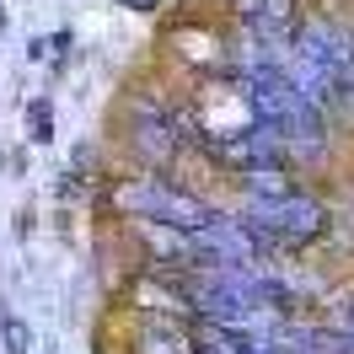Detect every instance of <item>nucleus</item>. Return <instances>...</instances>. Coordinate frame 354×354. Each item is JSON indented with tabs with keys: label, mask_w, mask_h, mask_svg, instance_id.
<instances>
[{
	"label": "nucleus",
	"mask_w": 354,
	"mask_h": 354,
	"mask_svg": "<svg viewBox=\"0 0 354 354\" xmlns=\"http://www.w3.org/2000/svg\"><path fill=\"white\" fill-rule=\"evenodd\" d=\"M134 151L140 161H151V167H172L177 161V145H183V134H177V118H167L161 108H134Z\"/></svg>",
	"instance_id": "nucleus-3"
},
{
	"label": "nucleus",
	"mask_w": 354,
	"mask_h": 354,
	"mask_svg": "<svg viewBox=\"0 0 354 354\" xmlns=\"http://www.w3.org/2000/svg\"><path fill=\"white\" fill-rule=\"evenodd\" d=\"M108 204L124 209V215H140L151 225H172V231H194V225L209 221V204H199L194 194H183L161 177H134V183H118L108 188Z\"/></svg>",
	"instance_id": "nucleus-2"
},
{
	"label": "nucleus",
	"mask_w": 354,
	"mask_h": 354,
	"mask_svg": "<svg viewBox=\"0 0 354 354\" xmlns=\"http://www.w3.org/2000/svg\"><path fill=\"white\" fill-rule=\"evenodd\" d=\"M344 322H349V328H354V301H349V306H344Z\"/></svg>",
	"instance_id": "nucleus-9"
},
{
	"label": "nucleus",
	"mask_w": 354,
	"mask_h": 354,
	"mask_svg": "<svg viewBox=\"0 0 354 354\" xmlns=\"http://www.w3.org/2000/svg\"><path fill=\"white\" fill-rule=\"evenodd\" d=\"M118 6H129V11H156V0H118Z\"/></svg>",
	"instance_id": "nucleus-8"
},
{
	"label": "nucleus",
	"mask_w": 354,
	"mask_h": 354,
	"mask_svg": "<svg viewBox=\"0 0 354 354\" xmlns=\"http://www.w3.org/2000/svg\"><path fill=\"white\" fill-rule=\"evenodd\" d=\"M247 231L258 236V252H279V247H306L311 236L328 231V209L306 194H279V199H252Z\"/></svg>",
	"instance_id": "nucleus-1"
},
{
	"label": "nucleus",
	"mask_w": 354,
	"mask_h": 354,
	"mask_svg": "<svg viewBox=\"0 0 354 354\" xmlns=\"http://www.w3.org/2000/svg\"><path fill=\"white\" fill-rule=\"evenodd\" d=\"M306 354H354V333H328V328H311L301 333Z\"/></svg>",
	"instance_id": "nucleus-6"
},
{
	"label": "nucleus",
	"mask_w": 354,
	"mask_h": 354,
	"mask_svg": "<svg viewBox=\"0 0 354 354\" xmlns=\"http://www.w3.org/2000/svg\"><path fill=\"white\" fill-rule=\"evenodd\" d=\"M140 354H194V322L177 311H151L140 322Z\"/></svg>",
	"instance_id": "nucleus-4"
},
{
	"label": "nucleus",
	"mask_w": 354,
	"mask_h": 354,
	"mask_svg": "<svg viewBox=\"0 0 354 354\" xmlns=\"http://www.w3.org/2000/svg\"><path fill=\"white\" fill-rule=\"evenodd\" d=\"M0 344H6V354H32V328H27L22 317H0Z\"/></svg>",
	"instance_id": "nucleus-7"
},
{
	"label": "nucleus",
	"mask_w": 354,
	"mask_h": 354,
	"mask_svg": "<svg viewBox=\"0 0 354 354\" xmlns=\"http://www.w3.org/2000/svg\"><path fill=\"white\" fill-rule=\"evenodd\" d=\"M27 140H32V145H54V102H48V97H32V102H27Z\"/></svg>",
	"instance_id": "nucleus-5"
}]
</instances>
